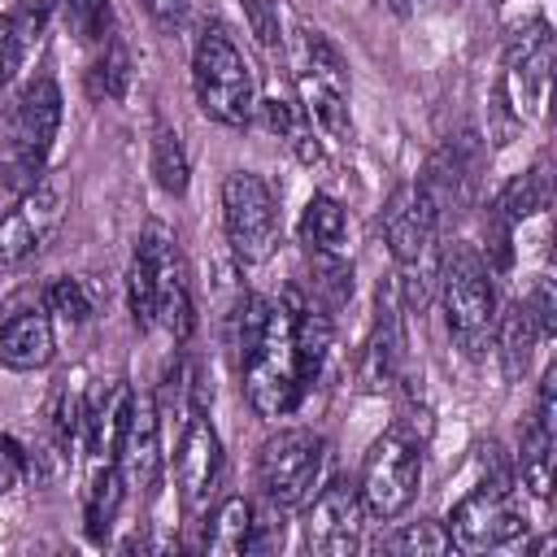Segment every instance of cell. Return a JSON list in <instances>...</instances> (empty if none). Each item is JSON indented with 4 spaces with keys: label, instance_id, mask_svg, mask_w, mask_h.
Listing matches in <instances>:
<instances>
[{
    "label": "cell",
    "instance_id": "cell-1",
    "mask_svg": "<svg viewBox=\"0 0 557 557\" xmlns=\"http://www.w3.org/2000/svg\"><path fill=\"white\" fill-rule=\"evenodd\" d=\"M57 126H61V91L48 74H39L0 109V157H4L0 183L4 187L26 191L44 174Z\"/></svg>",
    "mask_w": 557,
    "mask_h": 557
},
{
    "label": "cell",
    "instance_id": "cell-2",
    "mask_svg": "<svg viewBox=\"0 0 557 557\" xmlns=\"http://www.w3.org/2000/svg\"><path fill=\"white\" fill-rule=\"evenodd\" d=\"M296 300H300L296 292H287L283 300H270V322H265L257 348L248 352V361L239 366L248 405L261 418H287L300 405V396L309 392L300 379V366H296V335H292Z\"/></svg>",
    "mask_w": 557,
    "mask_h": 557
},
{
    "label": "cell",
    "instance_id": "cell-3",
    "mask_svg": "<svg viewBox=\"0 0 557 557\" xmlns=\"http://www.w3.org/2000/svg\"><path fill=\"white\" fill-rule=\"evenodd\" d=\"M383 235L400 265L405 309H426V300L435 296V274H440V252H435L440 213L418 183H409L392 196V205L383 213Z\"/></svg>",
    "mask_w": 557,
    "mask_h": 557
},
{
    "label": "cell",
    "instance_id": "cell-4",
    "mask_svg": "<svg viewBox=\"0 0 557 557\" xmlns=\"http://www.w3.org/2000/svg\"><path fill=\"white\" fill-rule=\"evenodd\" d=\"M435 292H440L453 339L470 357H483V348L492 339V326H496V296H492L487 261L470 244H453L448 252H440Z\"/></svg>",
    "mask_w": 557,
    "mask_h": 557
},
{
    "label": "cell",
    "instance_id": "cell-5",
    "mask_svg": "<svg viewBox=\"0 0 557 557\" xmlns=\"http://www.w3.org/2000/svg\"><path fill=\"white\" fill-rule=\"evenodd\" d=\"M191 83L205 117L222 126H248L257 113V78L235 39L222 26H205L196 57H191Z\"/></svg>",
    "mask_w": 557,
    "mask_h": 557
},
{
    "label": "cell",
    "instance_id": "cell-6",
    "mask_svg": "<svg viewBox=\"0 0 557 557\" xmlns=\"http://www.w3.org/2000/svg\"><path fill=\"white\" fill-rule=\"evenodd\" d=\"M287 57H292L305 117L322 126L326 135H344L348 131V70L339 52L331 48V39L313 26H296Z\"/></svg>",
    "mask_w": 557,
    "mask_h": 557
},
{
    "label": "cell",
    "instance_id": "cell-7",
    "mask_svg": "<svg viewBox=\"0 0 557 557\" xmlns=\"http://www.w3.org/2000/svg\"><path fill=\"white\" fill-rule=\"evenodd\" d=\"M418 479H422L418 440H413L409 431H400V426L383 431V435L370 444L366 461H361V483H357V492H361L366 513H374V518H383V522L400 518V513L413 505V496H418Z\"/></svg>",
    "mask_w": 557,
    "mask_h": 557
},
{
    "label": "cell",
    "instance_id": "cell-8",
    "mask_svg": "<svg viewBox=\"0 0 557 557\" xmlns=\"http://www.w3.org/2000/svg\"><path fill=\"white\" fill-rule=\"evenodd\" d=\"M65 209H70V174L44 170L0 218V265H22L26 257H35L61 226Z\"/></svg>",
    "mask_w": 557,
    "mask_h": 557
},
{
    "label": "cell",
    "instance_id": "cell-9",
    "mask_svg": "<svg viewBox=\"0 0 557 557\" xmlns=\"http://www.w3.org/2000/svg\"><path fill=\"white\" fill-rule=\"evenodd\" d=\"M222 218H226V239L244 265H261L274 244H278V209L274 191L261 174L235 170L222 183Z\"/></svg>",
    "mask_w": 557,
    "mask_h": 557
},
{
    "label": "cell",
    "instance_id": "cell-10",
    "mask_svg": "<svg viewBox=\"0 0 557 557\" xmlns=\"http://www.w3.org/2000/svg\"><path fill=\"white\" fill-rule=\"evenodd\" d=\"M322 461H326V440L318 431H309V426L278 431L261 444V457H257L261 492L270 496V505L292 509L313 492Z\"/></svg>",
    "mask_w": 557,
    "mask_h": 557
},
{
    "label": "cell",
    "instance_id": "cell-11",
    "mask_svg": "<svg viewBox=\"0 0 557 557\" xmlns=\"http://www.w3.org/2000/svg\"><path fill=\"white\" fill-rule=\"evenodd\" d=\"M527 531V518L518 513L513 505V492H509V474H492L483 479L470 496L457 500L453 518H448V540L466 553H483V548H496L513 535Z\"/></svg>",
    "mask_w": 557,
    "mask_h": 557
},
{
    "label": "cell",
    "instance_id": "cell-12",
    "mask_svg": "<svg viewBox=\"0 0 557 557\" xmlns=\"http://www.w3.org/2000/svg\"><path fill=\"white\" fill-rule=\"evenodd\" d=\"M139 248L157 265V322L174 339H187L196 313H191V287H187V265L178 257V239L170 235L165 222H148L144 235H139Z\"/></svg>",
    "mask_w": 557,
    "mask_h": 557
},
{
    "label": "cell",
    "instance_id": "cell-13",
    "mask_svg": "<svg viewBox=\"0 0 557 557\" xmlns=\"http://www.w3.org/2000/svg\"><path fill=\"white\" fill-rule=\"evenodd\" d=\"M361 518H366V505L357 483L335 479L313 496L305 513V544L322 557H348L361 540Z\"/></svg>",
    "mask_w": 557,
    "mask_h": 557
},
{
    "label": "cell",
    "instance_id": "cell-14",
    "mask_svg": "<svg viewBox=\"0 0 557 557\" xmlns=\"http://www.w3.org/2000/svg\"><path fill=\"white\" fill-rule=\"evenodd\" d=\"M222 479V440L205 413H191L178 440V500L187 513H200Z\"/></svg>",
    "mask_w": 557,
    "mask_h": 557
},
{
    "label": "cell",
    "instance_id": "cell-15",
    "mask_svg": "<svg viewBox=\"0 0 557 557\" xmlns=\"http://www.w3.org/2000/svg\"><path fill=\"white\" fill-rule=\"evenodd\" d=\"M548 74H553V35L544 22H535L505 61V91L513 100V113H540L544 96H548Z\"/></svg>",
    "mask_w": 557,
    "mask_h": 557
},
{
    "label": "cell",
    "instance_id": "cell-16",
    "mask_svg": "<svg viewBox=\"0 0 557 557\" xmlns=\"http://www.w3.org/2000/svg\"><path fill=\"white\" fill-rule=\"evenodd\" d=\"M418 187L426 191V200L435 205V213L444 218L448 209H461L470 200V187H474V135H461V139H448L426 174L418 178Z\"/></svg>",
    "mask_w": 557,
    "mask_h": 557
},
{
    "label": "cell",
    "instance_id": "cell-17",
    "mask_svg": "<svg viewBox=\"0 0 557 557\" xmlns=\"http://www.w3.org/2000/svg\"><path fill=\"white\" fill-rule=\"evenodd\" d=\"M117 466H122V479L144 487V492L157 483V470H161V418H157L152 396H135L131 400V422H126V435H122V448H117Z\"/></svg>",
    "mask_w": 557,
    "mask_h": 557
},
{
    "label": "cell",
    "instance_id": "cell-18",
    "mask_svg": "<svg viewBox=\"0 0 557 557\" xmlns=\"http://www.w3.org/2000/svg\"><path fill=\"white\" fill-rule=\"evenodd\" d=\"M52 318L30 305V309H9L0 318V366L9 370H44L52 361Z\"/></svg>",
    "mask_w": 557,
    "mask_h": 557
},
{
    "label": "cell",
    "instance_id": "cell-19",
    "mask_svg": "<svg viewBox=\"0 0 557 557\" xmlns=\"http://www.w3.org/2000/svg\"><path fill=\"white\" fill-rule=\"evenodd\" d=\"M400 366H405V331H400V309L387 300H379V322L361 348V361H357V383L361 392H387L396 379H400Z\"/></svg>",
    "mask_w": 557,
    "mask_h": 557
},
{
    "label": "cell",
    "instance_id": "cell-20",
    "mask_svg": "<svg viewBox=\"0 0 557 557\" xmlns=\"http://www.w3.org/2000/svg\"><path fill=\"white\" fill-rule=\"evenodd\" d=\"M131 400L135 392L126 383H109L83 413L87 422V448L100 457V461H117V448H122V435H126V422H131Z\"/></svg>",
    "mask_w": 557,
    "mask_h": 557
},
{
    "label": "cell",
    "instance_id": "cell-21",
    "mask_svg": "<svg viewBox=\"0 0 557 557\" xmlns=\"http://www.w3.org/2000/svg\"><path fill=\"white\" fill-rule=\"evenodd\" d=\"M300 239L313 252L339 257L344 252V239H348V213H344V205L335 196H326V191H313L309 205H305V218H300Z\"/></svg>",
    "mask_w": 557,
    "mask_h": 557
},
{
    "label": "cell",
    "instance_id": "cell-22",
    "mask_svg": "<svg viewBox=\"0 0 557 557\" xmlns=\"http://www.w3.org/2000/svg\"><path fill=\"white\" fill-rule=\"evenodd\" d=\"M48 9H52V0H39V4H26V9L0 17V87L13 78V70L26 57V48L39 39V30L48 22Z\"/></svg>",
    "mask_w": 557,
    "mask_h": 557
},
{
    "label": "cell",
    "instance_id": "cell-23",
    "mask_svg": "<svg viewBox=\"0 0 557 557\" xmlns=\"http://www.w3.org/2000/svg\"><path fill=\"white\" fill-rule=\"evenodd\" d=\"M252 505L244 496H226L218 509H213V522L205 531V553L213 557H235V553H248L252 544Z\"/></svg>",
    "mask_w": 557,
    "mask_h": 557
},
{
    "label": "cell",
    "instance_id": "cell-24",
    "mask_svg": "<svg viewBox=\"0 0 557 557\" xmlns=\"http://www.w3.org/2000/svg\"><path fill=\"white\" fill-rule=\"evenodd\" d=\"M492 335H496V344H500L505 374H509V379H518V374L527 370V361H531L535 339H540V326H535V318H531L527 300H513V305L500 313V322L492 326Z\"/></svg>",
    "mask_w": 557,
    "mask_h": 557
},
{
    "label": "cell",
    "instance_id": "cell-25",
    "mask_svg": "<svg viewBox=\"0 0 557 557\" xmlns=\"http://www.w3.org/2000/svg\"><path fill=\"white\" fill-rule=\"evenodd\" d=\"M518 474H522V487L544 500L553 492V426L548 422H531L527 435H522V453H518Z\"/></svg>",
    "mask_w": 557,
    "mask_h": 557
},
{
    "label": "cell",
    "instance_id": "cell-26",
    "mask_svg": "<svg viewBox=\"0 0 557 557\" xmlns=\"http://www.w3.org/2000/svg\"><path fill=\"white\" fill-rule=\"evenodd\" d=\"M122 492H126L122 466H117V461H104V466L96 470L91 487H87V509H83L87 535H91L96 544L109 535V527H113V518H117V505H122Z\"/></svg>",
    "mask_w": 557,
    "mask_h": 557
},
{
    "label": "cell",
    "instance_id": "cell-27",
    "mask_svg": "<svg viewBox=\"0 0 557 557\" xmlns=\"http://www.w3.org/2000/svg\"><path fill=\"white\" fill-rule=\"evenodd\" d=\"M152 174H157L161 191H170V196L187 191V152L170 122H157V131H152Z\"/></svg>",
    "mask_w": 557,
    "mask_h": 557
},
{
    "label": "cell",
    "instance_id": "cell-28",
    "mask_svg": "<svg viewBox=\"0 0 557 557\" xmlns=\"http://www.w3.org/2000/svg\"><path fill=\"white\" fill-rule=\"evenodd\" d=\"M126 83H131V57H126V48H122L117 39H104L100 57H96L91 70H87V91H91L96 100L117 104V100L126 96Z\"/></svg>",
    "mask_w": 557,
    "mask_h": 557
},
{
    "label": "cell",
    "instance_id": "cell-29",
    "mask_svg": "<svg viewBox=\"0 0 557 557\" xmlns=\"http://www.w3.org/2000/svg\"><path fill=\"white\" fill-rule=\"evenodd\" d=\"M540 205H544V170L535 165V170L518 174V178L496 196V205L487 209V218H496V222H505V226H518V222L531 218Z\"/></svg>",
    "mask_w": 557,
    "mask_h": 557
},
{
    "label": "cell",
    "instance_id": "cell-30",
    "mask_svg": "<svg viewBox=\"0 0 557 557\" xmlns=\"http://www.w3.org/2000/svg\"><path fill=\"white\" fill-rule=\"evenodd\" d=\"M265 322H270V300H265V296H257V292L239 296V305H235V313H231V322H226V344H231V352H235V361H239V366H244V361H248V352L257 348V339H261Z\"/></svg>",
    "mask_w": 557,
    "mask_h": 557
},
{
    "label": "cell",
    "instance_id": "cell-31",
    "mask_svg": "<svg viewBox=\"0 0 557 557\" xmlns=\"http://www.w3.org/2000/svg\"><path fill=\"white\" fill-rule=\"evenodd\" d=\"M126 305H131V318L139 331H148L157 322V265L139 244H135V257L126 270Z\"/></svg>",
    "mask_w": 557,
    "mask_h": 557
},
{
    "label": "cell",
    "instance_id": "cell-32",
    "mask_svg": "<svg viewBox=\"0 0 557 557\" xmlns=\"http://www.w3.org/2000/svg\"><path fill=\"white\" fill-rule=\"evenodd\" d=\"M453 548V540H448V531L440 527V522H405L392 540H387V553H400V557H440V553H448Z\"/></svg>",
    "mask_w": 557,
    "mask_h": 557
},
{
    "label": "cell",
    "instance_id": "cell-33",
    "mask_svg": "<svg viewBox=\"0 0 557 557\" xmlns=\"http://www.w3.org/2000/svg\"><path fill=\"white\" fill-rule=\"evenodd\" d=\"M57 4H61V17H65L74 39L104 44V35H109V0H57Z\"/></svg>",
    "mask_w": 557,
    "mask_h": 557
},
{
    "label": "cell",
    "instance_id": "cell-34",
    "mask_svg": "<svg viewBox=\"0 0 557 557\" xmlns=\"http://www.w3.org/2000/svg\"><path fill=\"white\" fill-rule=\"evenodd\" d=\"M48 313H57L61 322H70V326H78V322H87L91 318V300H87V292H83V283L78 278H52L48 283Z\"/></svg>",
    "mask_w": 557,
    "mask_h": 557
},
{
    "label": "cell",
    "instance_id": "cell-35",
    "mask_svg": "<svg viewBox=\"0 0 557 557\" xmlns=\"http://www.w3.org/2000/svg\"><path fill=\"white\" fill-rule=\"evenodd\" d=\"M257 109H261V122H265V126H270L278 139H292L296 131L313 126V122L305 117V109H300V104H292L287 96H265Z\"/></svg>",
    "mask_w": 557,
    "mask_h": 557
},
{
    "label": "cell",
    "instance_id": "cell-36",
    "mask_svg": "<svg viewBox=\"0 0 557 557\" xmlns=\"http://www.w3.org/2000/svg\"><path fill=\"white\" fill-rule=\"evenodd\" d=\"M244 9H248V26H252L257 44L261 48H278V39H283V30H278V0H244Z\"/></svg>",
    "mask_w": 557,
    "mask_h": 557
},
{
    "label": "cell",
    "instance_id": "cell-37",
    "mask_svg": "<svg viewBox=\"0 0 557 557\" xmlns=\"http://www.w3.org/2000/svg\"><path fill=\"white\" fill-rule=\"evenodd\" d=\"M22 448L13 444V440H0V492H9L13 483H17V474H22Z\"/></svg>",
    "mask_w": 557,
    "mask_h": 557
},
{
    "label": "cell",
    "instance_id": "cell-38",
    "mask_svg": "<svg viewBox=\"0 0 557 557\" xmlns=\"http://www.w3.org/2000/svg\"><path fill=\"white\" fill-rule=\"evenodd\" d=\"M144 9L161 22V26H178L187 13V0H144Z\"/></svg>",
    "mask_w": 557,
    "mask_h": 557
},
{
    "label": "cell",
    "instance_id": "cell-39",
    "mask_svg": "<svg viewBox=\"0 0 557 557\" xmlns=\"http://www.w3.org/2000/svg\"><path fill=\"white\" fill-rule=\"evenodd\" d=\"M374 4H387V9H392V13H405V9H409V4H405V0H374Z\"/></svg>",
    "mask_w": 557,
    "mask_h": 557
}]
</instances>
